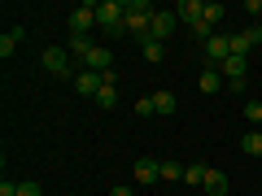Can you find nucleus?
<instances>
[{
    "mask_svg": "<svg viewBox=\"0 0 262 196\" xmlns=\"http://www.w3.org/2000/svg\"><path fill=\"white\" fill-rule=\"evenodd\" d=\"M153 5L149 0H127V18H122V31H131V35H149V27H153Z\"/></svg>",
    "mask_w": 262,
    "mask_h": 196,
    "instance_id": "nucleus-1",
    "label": "nucleus"
},
{
    "mask_svg": "<svg viewBox=\"0 0 262 196\" xmlns=\"http://www.w3.org/2000/svg\"><path fill=\"white\" fill-rule=\"evenodd\" d=\"M122 18H127V0H101L96 5V27H105L110 35H122Z\"/></svg>",
    "mask_w": 262,
    "mask_h": 196,
    "instance_id": "nucleus-2",
    "label": "nucleus"
},
{
    "mask_svg": "<svg viewBox=\"0 0 262 196\" xmlns=\"http://www.w3.org/2000/svg\"><path fill=\"white\" fill-rule=\"evenodd\" d=\"M39 61H44V70H48V75H57V79L70 75V48H44Z\"/></svg>",
    "mask_w": 262,
    "mask_h": 196,
    "instance_id": "nucleus-3",
    "label": "nucleus"
},
{
    "mask_svg": "<svg viewBox=\"0 0 262 196\" xmlns=\"http://www.w3.org/2000/svg\"><path fill=\"white\" fill-rule=\"evenodd\" d=\"M175 27H179V18H175V13L158 9V13H153V27H149V39H158V44H166V39L175 35Z\"/></svg>",
    "mask_w": 262,
    "mask_h": 196,
    "instance_id": "nucleus-4",
    "label": "nucleus"
},
{
    "mask_svg": "<svg viewBox=\"0 0 262 196\" xmlns=\"http://www.w3.org/2000/svg\"><path fill=\"white\" fill-rule=\"evenodd\" d=\"M206 48V61H210V70H219V65L232 57V35H214L210 44H201Z\"/></svg>",
    "mask_w": 262,
    "mask_h": 196,
    "instance_id": "nucleus-5",
    "label": "nucleus"
},
{
    "mask_svg": "<svg viewBox=\"0 0 262 196\" xmlns=\"http://www.w3.org/2000/svg\"><path fill=\"white\" fill-rule=\"evenodd\" d=\"M131 175H136V187H153V183L162 179V161H153V157H140Z\"/></svg>",
    "mask_w": 262,
    "mask_h": 196,
    "instance_id": "nucleus-6",
    "label": "nucleus"
},
{
    "mask_svg": "<svg viewBox=\"0 0 262 196\" xmlns=\"http://www.w3.org/2000/svg\"><path fill=\"white\" fill-rule=\"evenodd\" d=\"M92 27H96V5H79L70 13V35H88Z\"/></svg>",
    "mask_w": 262,
    "mask_h": 196,
    "instance_id": "nucleus-7",
    "label": "nucleus"
},
{
    "mask_svg": "<svg viewBox=\"0 0 262 196\" xmlns=\"http://www.w3.org/2000/svg\"><path fill=\"white\" fill-rule=\"evenodd\" d=\"M83 70H96V75H110V70H114V48H101V44H96L92 53H88Z\"/></svg>",
    "mask_w": 262,
    "mask_h": 196,
    "instance_id": "nucleus-8",
    "label": "nucleus"
},
{
    "mask_svg": "<svg viewBox=\"0 0 262 196\" xmlns=\"http://www.w3.org/2000/svg\"><path fill=\"white\" fill-rule=\"evenodd\" d=\"M75 87H79V96H92V101H96V92L105 87V79L96 75V70H79V75H75Z\"/></svg>",
    "mask_w": 262,
    "mask_h": 196,
    "instance_id": "nucleus-9",
    "label": "nucleus"
},
{
    "mask_svg": "<svg viewBox=\"0 0 262 196\" xmlns=\"http://www.w3.org/2000/svg\"><path fill=\"white\" fill-rule=\"evenodd\" d=\"M201 13H206V0H179L175 18H179V22H188V27H196V22H201Z\"/></svg>",
    "mask_w": 262,
    "mask_h": 196,
    "instance_id": "nucleus-10",
    "label": "nucleus"
},
{
    "mask_svg": "<svg viewBox=\"0 0 262 196\" xmlns=\"http://www.w3.org/2000/svg\"><path fill=\"white\" fill-rule=\"evenodd\" d=\"M153 109H158V118H170V113L179 109L175 92H166V87H162V92H153Z\"/></svg>",
    "mask_w": 262,
    "mask_h": 196,
    "instance_id": "nucleus-11",
    "label": "nucleus"
},
{
    "mask_svg": "<svg viewBox=\"0 0 262 196\" xmlns=\"http://www.w3.org/2000/svg\"><path fill=\"white\" fill-rule=\"evenodd\" d=\"M201 192H206V196H227V175H223V170H210Z\"/></svg>",
    "mask_w": 262,
    "mask_h": 196,
    "instance_id": "nucleus-12",
    "label": "nucleus"
},
{
    "mask_svg": "<svg viewBox=\"0 0 262 196\" xmlns=\"http://www.w3.org/2000/svg\"><path fill=\"white\" fill-rule=\"evenodd\" d=\"M18 39H22V27H9L5 35H0V57H5V61L18 53Z\"/></svg>",
    "mask_w": 262,
    "mask_h": 196,
    "instance_id": "nucleus-13",
    "label": "nucleus"
},
{
    "mask_svg": "<svg viewBox=\"0 0 262 196\" xmlns=\"http://www.w3.org/2000/svg\"><path fill=\"white\" fill-rule=\"evenodd\" d=\"M196 87H201V92H206V96H214L219 87H223V75H219V70H210V65H206V70H201V79H196Z\"/></svg>",
    "mask_w": 262,
    "mask_h": 196,
    "instance_id": "nucleus-14",
    "label": "nucleus"
},
{
    "mask_svg": "<svg viewBox=\"0 0 262 196\" xmlns=\"http://www.w3.org/2000/svg\"><path fill=\"white\" fill-rule=\"evenodd\" d=\"M140 53H144V61H149V65H158L162 57H166V44H158V39L144 35V39H140Z\"/></svg>",
    "mask_w": 262,
    "mask_h": 196,
    "instance_id": "nucleus-15",
    "label": "nucleus"
},
{
    "mask_svg": "<svg viewBox=\"0 0 262 196\" xmlns=\"http://www.w3.org/2000/svg\"><path fill=\"white\" fill-rule=\"evenodd\" d=\"M206 175H210V166H201V161H192V166L184 170V183H188V187H206Z\"/></svg>",
    "mask_w": 262,
    "mask_h": 196,
    "instance_id": "nucleus-16",
    "label": "nucleus"
},
{
    "mask_svg": "<svg viewBox=\"0 0 262 196\" xmlns=\"http://www.w3.org/2000/svg\"><path fill=\"white\" fill-rule=\"evenodd\" d=\"M66 48H70V57H79V61H88V53H92V39H88V35H70V44H66Z\"/></svg>",
    "mask_w": 262,
    "mask_h": 196,
    "instance_id": "nucleus-17",
    "label": "nucleus"
},
{
    "mask_svg": "<svg viewBox=\"0 0 262 196\" xmlns=\"http://www.w3.org/2000/svg\"><path fill=\"white\" fill-rule=\"evenodd\" d=\"M241 153H249V157H262V131H245Z\"/></svg>",
    "mask_w": 262,
    "mask_h": 196,
    "instance_id": "nucleus-18",
    "label": "nucleus"
},
{
    "mask_svg": "<svg viewBox=\"0 0 262 196\" xmlns=\"http://www.w3.org/2000/svg\"><path fill=\"white\" fill-rule=\"evenodd\" d=\"M96 105H101V109H114V105H118V83H105L101 92H96Z\"/></svg>",
    "mask_w": 262,
    "mask_h": 196,
    "instance_id": "nucleus-19",
    "label": "nucleus"
},
{
    "mask_svg": "<svg viewBox=\"0 0 262 196\" xmlns=\"http://www.w3.org/2000/svg\"><path fill=\"white\" fill-rule=\"evenodd\" d=\"M223 13H227V9H223V5H214V0H206V13H201V18H206V22H210V27H214V31H219V22H223Z\"/></svg>",
    "mask_w": 262,
    "mask_h": 196,
    "instance_id": "nucleus-20",
    "label": "nucleus"
},
{
    "mask_svg": "<svg viewBox=\"0 0 262 196\" xmlns=\"http://www.w3.org/2000/svg\"><path fill=\"white\" fill-rule=\"evenodd\" d=\"M232 53H236V57H249V53H253V44H249L245 31H236V35H232Z\"/></svg>",
    "mask_w": 262,
    "mask_h": 196,
    "instance_id": "nucleus-21",
    "label": "nucleus"
},
{
    "mask_svg": "<svg viewBox=\"0 0 262 196\" xmlns=\"http://www.w3.org/2000/svg\"><path fill=\"white\" fill-rule=\"evenodd\" d=\"M245 118L253 122V131L262 127V101H245Z\"/></svg>",
    "mask_w": 262,
    "mask_h": 196,
    "instance_id": "nucleus-22",
    "label": "nucleus"
},
{
    "mask_svg": "<svg viewBox=\"0 0 262 196\" xmlns=\"http://www.w3.org/2000/svg\"><path fill=\"white\" fill-rule=\"evenodd\" d=\"M162 179H166V183L184 179V166H179V161H162Z\"/></svg>",
    "mask_w": 262,
    "mask_h": 196,
    "instance_id": "nucleus-23",
    "label": "nucleus"
},
{
    "mask_svg": "<svg viewBox=\"0 0 262 196\" xmlns=\"http://www.w3.org/2000/svg\"><path fill=\"white\" fill-rule=\"evenodd\" d=\"M136 113H140V118H158V109H153V96H140V101H136Z\"/></svg>",
    "mask_w": 262,
    "mask_h": 196,
    "instance_id": "nucleus-24",
    "label": "nucleus"
},
{
    "mask_svg": "<svg viewBox=\"0 0 262 196\" xmlns=\"http://www.w3.org/2000/svg\"><path fill=\"white\" fill-rule=\"evenodd\" d=\"M18 196H44V187H39L35 179H27V183H18Z\"/></svg>",
    "mask_w": 262,
    "mask_h": 196,
    "instance_id": "nucleus-25",
    "label": "nucleus"
},
{
    "mask_svg": "<svg viewBox=\"0 0 262 196\" xmlns=\"http://www.w3.org/2000/svg\"><path fill=\"white\" fill-rule=\"evenodd\" d=\"M0 196H18V183H9V179H5V183H0Z\"/></svg>",
    "mask_w": 262,
    "mask_h": 196,
    "instance_id": "nucleus-26",
    "label": "nucleus"
},
{
    "mask_svg": "<svg viewBox=\"0 0 262 196\" xmlns=\"http://www.w3.org/2000/svg\"><path fill=\"white\" fill-rule=\"evenodd\" d=\"M110 196H131V187H114V192Z\"/></svg>",
    "mask_w": 262,
    "mask_h": 196,
    "instance_id": "nucleus-27",
    "label": "nucleus"
},
{
    "mask_svg": "<svg viewBox=\"0 0 262 196\" xmlns=\"http://www.w3.org/2000/svg\"><path fill=\"white\" fill-rule=\"evenodd\" d=\"M258 131H262V127H258Z\"/></svg>",
    "mask_w": 262,
    "mask_h": 196,
    "instance_id": "nucleus-28",
    "label": "nucleus"
}]
</instances>
